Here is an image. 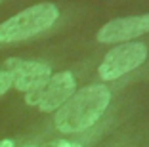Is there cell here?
Segmentation results:
<instances>
[{"mask_svg": "<svg viewBox=\"0 0 149 147\" xmlns=\"http://www.w3.org/2000/svg\"><path fill=\"white\" fill-rule=\"evenodd\" d=\"M111 101V92L105 84H92L77 90L57 109L54 124L63 134H79L94 126L105 113Z\"/></svg>", "mask_w": 149, "mask_h": 147, "instance_id": "1", "label": "cell"}, {"mask_svg": "<svg viewBox=\"0 0 149 147\" xmlns=\"http://www.w3.org/2000/svg\"><path fill=\"white\" fill-rule=\"evenodd\" d=\"M59 17V10L52 2H40L0 23V42H19L48 31Z\"/></svg>", "mask_w": 149, "mask_h": 147, "instance_id": "2", "label": "cell"}, {"mask_svg": "<svg viewBox=\"0 0 149 147\" xmlns=\"http://www.w3.org/2000/svg\"><path fill=\"white\" fill-rule=\"evenodd\" d=\"M145 57H147V46L143 42H124L105 54L100 69H97L100 78L101 80H117L123 75L140 67L145 61Z\"/></svg>", "mask_w": 149, "mask_h": 147, "instance_id": "3", "label": "cell"}, {"mask_svg": "<svg viewBox=\"0 0 149 147\" xmlns=\"http://www.w3.org/2000/svg\"><path fill=\"white\" fill-rule=\"evenodd\" d=\"M4 67L12 77V86L23 92L25 95H33L38 90H42L44 84L54 75L46 63L27 61L21 57H8L4 61Z\"/></svg>", "mask_w": 149, "mask_h": 147, "instance_id": "4", "label": "cell"}, {"mask_svg": "<svg viewBox=\"0 0 149 147\" xmlns=\"http://www.w3.org/2000/svg\"><path fill=\"white\" fill-rule=\"evenodd\" d=\"M74 92H77V80H74L73 73L61 71V73L52 75L42 90H38L33 95H27L25 101L27 105H35L40 111L50 113V111H57Z\"/></svg>", "mask_w": 149, "mask_h": 147, "instance_id": "5", "label": "cell"}, {"mask_svg": "<svg viewBox=\"0 0 149 147\" xmlns=\"http://www.w3.org/2000/svg\"><path fill=\"white\" fill-rule=\"evenodd\" d=\"M145 33H149V13L132 15V17H118L105 23L97 31V40L103 44L124 42L134 36H141Z\"/></svg>", "mask_w": 149, "mask_h": 147, "instance_id": "6", "label": "cell"}, {"mask_svg": "<svg viewBox=\"0 0 149 147\" xmlns=\"http://www.w3.org/2000/svg\"><path fill=\"white\" fill-rule=\"evenodd\" d=\"M10 88H12V77L6 69H2L0 71V95H4Z\"/></svg>", "mask_w": 149, "mask_h": 147, "instance_id": "7", "label": "cell"}, {"mask_svg": "<svg viewBox=\"0 0 149 147\" xmlns=\"http://www.w3.org/2000/svg\"><path fill=\"white\" fill-rule=\"evenodd\" d=\"M48 147H82V145H79V143H73V141H65V139H59V141L50 143Z\"/></svg>", "mask_w": 149, "mask_h": 147, "instance_id": "8", "label": "cell"}, {"mask_svg": "<svg viewBox=\"0 0 149 147\" xmlns=\"http://www.w3.org/2000/svg\"><path fill=\"white\" fill-rule=\"evenodd\" d=\"M0 147H15L12 139H0Z\"/></svg>", "mask_w": 149, "mask_h": 147, "instance_id": "9", "label": "cell"}, {"mask_svg": "<svg viewBox=\"0 0 149 147\" xmlns=\"http://www.w3.org/2000/svg\"><path fill=\"white\" fill-rule=\"evenodd\" d=\"M25 147H36V145H25Z\"/></svg>", "mask_w": 149, "mask_h": 147, "instance_id": "10", "label": "cell"}]
</instances>
